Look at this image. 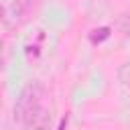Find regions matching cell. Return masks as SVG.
Returning <instances> with one entry per match:
<instances>
[{
    "label": "cell",
    "instance_id": "obj_1",
    "mask_svg": "<svg viewBox=\"0 0 130 130\" xmlns=\"http://www.w3.org/2000/svg\"><path fill=\"white\" fill-rule=\"evenodd\" d=\"M43 95H45V89L39 81L24 85L20 95L16 98V104H14V120L18 124H26L43 108Z\"/></svg>",
    "mask_w": 130,
    "mask_h": 130
},
{
    "label": "cell",
    "instance_id": "obj_2",
    "mask_svg": "<svg viewBox=\"0 0 130 130\" xmlns=\"http://www.w3.org/2000/svg\"><path fill=\"white\" fill-rule=\"evenodd\" d=\"M32 8H35V0H12L10 4H6L4 6V16H2L4 28L10 30V28L20 26L26 20V16L30 14Z\"/></svg>",
    "mask_w": 130,
    "mask_h": 130
},
{
    "label": "cell",
    "instance_id": "obj_3",
    "mask_svg": "<svg viewBox=\"0 0 130 130\" xmlns=\"http://www.w3.org/2000/svg\"><path fill=\"white\" fill-rule=\"evenodd\" d=\"M24 130H51V112L47 108H41L26 124H22Z\"/></svg>",
    "mask_w": 130,
    "mask_h": 130
},
{
    "label": "cell",
    "instance_id": "obj_4",
    "mask_svg": "<svg viewBox=\"0 0 130 130\" xmlns=\"http://www.w3.org/2000/svg\"><path fill=\"white\" fill-rule=\"evenodd\" d=\"M108 37H110V26H100V28H93V30L89 32V41H91L93 45L104 43Z\"/></svg>",
    "mask_w": 130,
    "mask_h": 130
},
{
    "label": "cell",
    "instance_id": "obj_5",
    "mask_svg": "<svg viewBox=\"0 0 130 130\" xmlns=\"http://www.w3.org/2000/svg\"><path fill=\"white\" fill-rule=\"evenodd\" d=\"M116 24H118V30H120L124 37H130V12L120 14L118 20H116Z\"/></svg>",
    "mask_w": 130,
    "mask_h": 130
},
{
    "label": "cell",
    "instance_id": "obj_6",
    "mask_svg": "<svg viewBox=\"0 0 130 130\" xmlns=\"http://www.w3.org/2000/svg\"><path fill=\"white\" fill-rule=\"evenodd\" d=\"M118 77H120V81H122V83H130V63H124V65L120 67Z\"/></svg>",
    "mask_w": 130,
    "mask_h": 130
},
{
    "label": "cell",
    "instance_id": "obj_7",
    "mask_svg": "<svg viewBox=\"0 0 130 130\" xmlns=\"http://www.w3.org/2000/svg\"><path fill=\"white\" fill-rule=\"evenodd\" d=\"M65 126H67V116L61 120V126H59V130H65Z\"/></svg>",
    "mask_w": 130,
    "mask_h": 130
}]
</instances>
